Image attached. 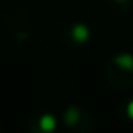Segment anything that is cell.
Returning <instances> with one entry per match:
<instances>
[{"mask_svg": "<svg viewBox=\"0 0 133 133\" xmlns=\"http://www.w3.org/2000/svg\"><path fill=\"white\" fill-rule=\"evenodd\" d=\"M53 127H55V121H53L52 116H44V117L41 119V128H42V130L50 131V130H53Z\"/></svg>", "mask_w": 133, "mask_h": 133, "instance_id": "cell-3", "label": "cell"}, {"mask_svg": "<svg viewBox=\"0 0 133 133\" xmlns=\"http://www.w3.org/2000/svg\"><path fill=\"white\" fill-rule=\"evenodd\" d=\"M128 114H130V117L133 119V102L128 103Z\"/></svg>", "mask_w": 133, "mask_h": 133, "instance_id": "cell-4", "label": "cell"}, {"mask_svg": "<svg viewBox=\"0 0 133 133\" xmlns=\"http://www.w3.org/2000/svg\"><path fill=\"white\" fill-rule=\"evenodd\" d=\"M116 63H119L121 66H124L125 69H131L133 68V58L130 55H121V56H117Z\"/></svg>", "mask_w": 133, "mask_h": 133, "instance_id": "cell-2", "label": "cell"}, {"mask_svg": "<svg viewBox=\"0 0 133 133\" xmlns=\"http://www.w3.org/2000/svg\"><path fill=\"white\" fill-rule=\"evenodd\" d=\"M72 36H74L78 42H83V41L88 39L89 31H88V28H86L85 25H77V27L74 28V31H72Z\"/></svg>", "mask_w": 133, "mask_h": 133, "instance_id": "cell-1", "label": "cell"}, {"mask_svg": "<svg viewBox=\"0 0 133 133\" xmlns=\"http://www.w3.org/2000/svg\"><path fill=\"white\" fill-rule=\"evenodd\" d=\"M119 2H124V0H119Z\"/></svg>", "mask_w": 133, "mask_h": 133, "instance_id": "cell-5", "label": "cell"}]
</instances>
